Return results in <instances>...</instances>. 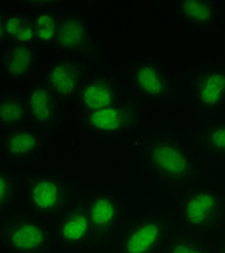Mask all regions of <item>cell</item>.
<instances>
[{
	"label": "cell",
	"instance_id": "1",
	"mask_svg": "<svg viewBox=\"0 0 225 253\" xmlns=\"http://www.w3.org/2000/svg\"><path fill=\"white\" fill-rule=\"evenodd\" d=\"M134 149L149 175L163 188L184 191L205 175L187 139L173 130H154L134 140Z\"/></svg>",
	"mask_w": 225,
	"mask_h": 253
},
{
	"label": "cell",
	"instance_id": "2",
	"mask_svg": "<svg viewBox=\"0 0 225 253\" xmlns=\"http://www.w3.org/2000/svg\"><path fill=\"white\" fill-rule=\"evenodd\" d=\"M175 220L188 232L211 240L225 226V193L204 175L182 191Z\"/></svg>",
	"mask_w": 225,
	"mask_h": 253
},
{
	"label": "cell",
	"instance_id": "3",
	"mask_svg": "<svg viewBox=\"0 0 225 253\" xmlns=\"http://www.w3.org/2000/svg\"><path fill=\"white\" fill-rule=\"evenodd\" d=\"M20 185L25 210L48 221H55L81 195L74 182L52 172H28Z\"/></svg>",
	"mask_w": 225,
	"mask_h": 253
},
{
	"label": "cell",
	"instance_id": "4",
	"mask_svg": "<svg viewBox=\"0 0 225 253\" xmlns=\"http://www.w3.org/2000/svg\"><path fill=\"white\" fill-rule=\"evenodd\" d=\"M0 245L9 253H56L54 224L26 210L0 217Z\"/></svg>",
	"mask_w": 225,
	"mask_h": 253
},
{
	"label": "cell",
	"instance_id": "5",
	"mask_svg": "<svg viewBox=\"0 0 225 253\" xmlns=\"http://www.w3.org/2000/svg\"><path fill=\"white\" fill-rule=\"evenodd\" d=\"M79 125L82 130L97 139L117 140L134 135L143 125L145 109L143 101L133 94L130 90H126L120 101L110 107L78 113Z\"/></svg>",
	"mask_w": 225,
	"mask_h": 253
},
{
	"label": "cell",
	"instance_id": "6",
	"mask_svg": "<svg viewBox=\"0 0 225 253\" xmlns=\"http://www.w3.org/2000/svg\"><path fill=\"white\" fill-rule=\"evenodd\" d=\"M127 78L130 91L142 101L176 104L187 98L179 83L170 74L166 61L159 55L131 62Z\"/></svg>",
	"mask_w": 225,
	"mask_h": 253
},
{
	"label": "cell",
	"instance_id": "7",
	"mask_svg": "<svg viewBox=\"0 0 225 253\" xmlns=\"http://www.w3.org/2000/svg\"><path fill=\"white\" fill-rule=\"evenodd\" d=\"M175 224V215L169 213L127 218L112 243V253H162Z\"/></svg>",
	"mask_w": 225,
	"mask_h": 253
},
{
	"label": "cell",
	"instance_id": "8",
	"mask_svg": "<svg viewBox=\"0 0 225 253\" xmlns=\"http://www.w3.org/2000/svg\"><path fill=\"white\" fill-rule=\"evenodd\" d=\"M87 213L94 236V249L100 251L114 243L127 221L124 201L112 191H94L84 194Z\"/></svg>",
	"mask_w": 225,
	"mask_h": 253
},
{
	"label": "cell",
	"instance_id": "9",
	"mask_svg": "<svg viewBox=\"0 0 225 253\" xmlns=\"http://www.w3.org/2000/svg\"><path fill=\"white\" fill-rule=\"evenodd\" d=\"M55 49L84 64H103L104 57L93 28L76 12H62L59 18Z\"/></svg>",
	"mask_w": 225,
	"mask_h": 253
},
{
	"label": "cell",
	"instance_id": "10",
	"mask_svg": "<svg viewBox=\"0 0 225 253\" xmlns=\"http://www.w3.org/2000/svg\"><path fill=\"white\" fill-rule=\"evenodd\" d=\"M190 100L196 112L208 120L225 110V65L205 64L187 76Z\"/></svg>",
	"mask_w": 225,
	"mask_h": 253
},
{
	"label": "cell",
	"instance_id": "11",
	"mask_svg": "<svg viewBox=\"0 0 225 253\" xmlns=\"http://www.w3.org/2000/svg\"><path fill=\"white\" fill-rule=\"evenodd\" d=\"M22 94L29 125L37 127L46 137L54 133L64 120V107L62 101L48 87L43 78L28 83Z\"/></svg>",
	"mask_w": 225,
	"mask_h": 253
},
{
	"label": "cell",
	"instance_id": "12",
	"mask_svg": "<svg viewBox=\"0 0 225 253\" xmlns=\"http://www.w3.org/2000/svg\"><path fill=\"white\" fill-rule=\"evenodd\" d=\"M56 243L59 249L68 252L93 251L94 236L87 213L84 195L73 201L67 210L52 221Z\"/></svg>",
	"mask_w": 225,
	"mask_h": 253
},
{
	"label": "cell",
	"instance_id": "13",
	"mask_svg": "<svg viewBox=\"0 0 225 253\" xmlns=\"http://www.w3.org/2000/svg\"><path fill=\"white\" fill-rule=\"evenodd\" d=\"M88 76L87 64L65 55H58L46 68L43 81L62 103H73L76 101Z\"/></svg>",
	"mask_w": 225,
	"mask_h": 253
},
{
	"label": "cell",
	"instance_id": "14",
	"mask_svg": "<svg viewBox=\"0 0 225 253\" xmlns=\"http://www.w3.org/2000/svg\"><path fill=\"white\" fill-rule=\"evenodd\" d=\"M46 136L32 125L4 132L0 137V156L9 164L29 165L39 159Z\"/></svg>",
	"mask_w": 225,
	"mask_h": 253
},
{
	"label": "cell",
	"instance_id": "15",
	"mask_svg": "<svg viewBox=\"0 0 225 253\" xmlns=\"http://www.w3.org/2000/svg\"><path fill=\"white\" fill-rule=\"evenodd\" d=\"M126 93L120 80L112 74H90L76 98L78 113L97 112L120 101Z\"/></svg>",
	"mask_w": 225,
	"mask_h": 253
},
{
	"label": "cell",
	"instance_id": "16",
	"mask_svg": "<svg viewBox=\"0 0 225 253\" xmlns=\"http://www.w3.org/2000/svg\"><path fill=\"white\" fill-rule=\"evenodd\" d=\"M196 156L215 167H225V117L208 120L189 139Z\"/></svg>",
	"mask_w": 225,
	"mask_h": 253
},
{
	"label": "cell",
	"instance_id": "17",
	"mask_svg": "<svg viewBox=\"0 0 225 253\" xmlns=\"http://www.w3.org/2000/svg\"><path fill=\"white\" fill-rule=\"evenodd\" d=\"M39 62L37 45L9 43L0 54V71L7 80L25 81L34 76Z\"/></svg>",
	"mask_w": 225,
	"mask_h": 253
},
{
	"label": "cell",
	"instance_id": "18",
	"mask_svg": "<svg viewBox=\"0 0 225 253\" xmlns=\"http://www.w3.org/2000/svg\"><path fill=\"white\" fill-rule=\"evenodd\" d=\"M31 6V15L34 34H35V45L38 49H52L55 48L58 38V28L61 13L55 10V3L49 1H34L26 3Z\"/></svg>",
	"mask_w": 225,
	"mask_h": 253
},
{
	"label": "cell",
	"instance_id": "19",
	"mask_svg": "<svg viewBox=\"0 0 225 253\" xmlns=\"http://www.w3.org/2000/svg\"><path fill=\"white\" fill-rule=\"evenodd\" d=\"M176 18L198 31H209L220 25L221 13L217 1H178L173 4Z\"/></svg>",
	"mask_w": 225,
	"mask_h": 253
},
{
	"label": "cell",
	"instance_id": "20",
	"mask_svg": "<svg viewBox=\"0 0 225 253\" xmlns=\"http://www.w3.org/2000/svg\"><path fill=\"white\" fill-rule=\"evenodd\" d=\"M29 125L23 94L4 91L0 94V129L4 132Z\"/></svg>",
	"mask_w": 225,
	"mask_h": 253
},
{
	"label": "cell",
	"instance_id": "21",
	"mask_svg": "<svg viewBox=\"0 0 225 253\" xmlns=\"http://www.w3.org/2000/svg\"><path fill=\"white\" fill-rule=\"evenodd\" d=\"M162 253H214V243L175 224Z\"/></svg>",
	"mask_w": 225,
	"mask_h": 253
},
{
	"label": "cell",
	"instance_id": "22",
	"mask_svg": "<svg viewBox=\"0 0 225 253\" xmlns=\"http://www.w3.org/2000/svg\"><path fill=\"white\" fill-rule=\"evenodd\" d=\"M22 201L20 176L10 169L0 168V217H4L16 210Z\"/></svg>",
	"mask_w": 225,
	"mask_h": 253
},
{
	"label": "cell",
	"instance_id": "23",
	"mask_svg": "<svg viewBox=\"0 0 225 253\" xmlns=\"http://www.w3.org/2000/svg\"><path fill=\"white\" fill-rule=\"evenodd\" d=\"M4 28H6V37L9 43L35 45L34 26H32V20L28 15L19 12L6 13Z\"/></svg>",
	"mask_w": 225,
	"mask_h": 253
},
{
	"label": "cell",
	"instance_id": "24",
	"mask_svg": "<svg viewBox=\"0 0 225 253\" xmlns=\"http://www.w3.org/2000/svg\"><path fill=\"white\" fill-rule=\"evenodd\" d=\"M214 253H225V226L217 234V240L214 242Z\"/></svg>",
	"mask_w": 225,
	"mask_h": 253
},
{
	"label": "cell",
	"instance_id": "25",
	"mask_svg": "<svg viewBox=\"0 0 225 253\" xmlns=\"http://www.w3.org/2000/svg\"><path fill=\"white\" fill-rule=\"evenodd\" d=\"M4 19H6V12L4 9L0 6V45H6L7 37H6V28H4Z\"/></svg>",
	"mask_w": 225,
	"mask_h": 253
},
{
	"label": "cell",
	"instance_id": "26",
	"mask_svg": "<svg viewBox=\"0 0 225 253\" xmlns=\"http://www.w3.org/2000/svg\"><path fill=\"white\" fill-rule=\"evenodd\" d=\"M224 46H225V38H224Z\"/></svg>",
	"mask_w": 225,
	"mask_h": 253
}]
</instances>
